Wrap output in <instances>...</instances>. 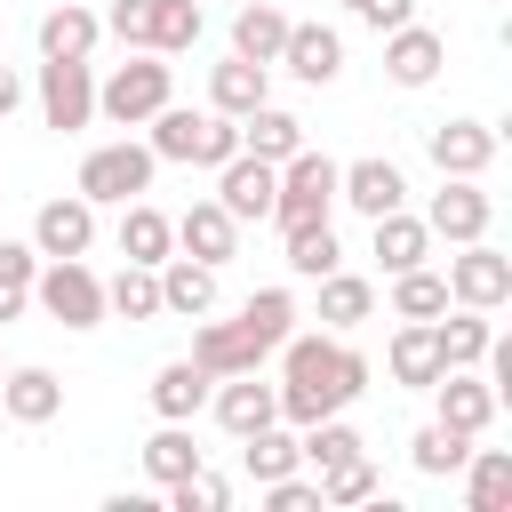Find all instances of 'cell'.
I'll return each instance as SVG.
<instances>
[{"instance_id": "obj_1", "label": "cell", "mask_w": 512, "mask_h": 512, "mask_svg": "<svg viewBox=\"0 0 512 512\" xmlns=\"http://www.w3.org/2000/svg\"><path fill=\"white\" fill-rule=\"evenodd\" d=\"M368 352H352V344H336L328 328H288L280 336V424H320V416H336V408H352L360 392H368Z\"/></svg>"}, {"instance_id": "obj_2", "label": "cell", "mask_w": 512, "mask_h": 512, "mask_svg": "<svg viewBox=\"0 0 512 512\" xmlns=\"http://www.w3.org/2000/svg\"><path fill=\"white\" fill-rule=\"evenodd\" d=\"M152 136V160H176V168H224L232 152H240V120H224V112H192V104H160L152 120H144Z\"/></svg>"}, {"instance_id": "obj_3", "label": "cell", "mask_w": 512, "mask_h": 512, "mask_svg": "<svg viewBox=\"0 0 512 512\" xmlns=\"http://www.w3.org/2000/svg\"><path fill=\"white\" fill-rule=\"evenodd\" d=\"M168 96H176V72H168V56H152V48H128V64H112V72L96 80V112H104L112 128H144Z\"/></svg>"}, {"instance_id": "obj_4", "label": "cell", "mask_w": 512, "mask_h": 512, "mask_svg": "<svg viewBox=\"0 0 512 512\" xmlns=\"http://www.w3.org/2000/svg\"><path fill=\"white\" fill-rule=\"evenodd\" d=\"M152 176H160V160H152V144H136V136H120V144H96V152L80 160V176H72V192H80L88 208H120V200H136V192H152Z\"/></svg>"}, {"instance_id": "obj_5", "label": "cell", "mask_w": 512, "mask_h": 512, "mask_svg": "<svg viewBox=\"0 0 512 512\" xmlns=\"http://www.w3.org/2000/svg\"><path fill=\"white\" fill-rule=\"evenodd\" d=\"M32 304H40L56 328H96V320H104V280L88 272V256H40Z\"/></svg>"}, {"instance_id": "obj_6", "label": "cell", "mask_w": 512, "mask_h": 512, "mask_svg": "<svg viewBox=\"0 0 512 512\" xmlns=\"http://www.w3.org/2000/svg\"><path fill=\"white\" fill-rule=\"evenodd\" d=\"M328 208H336V160L312 152V144H296V152L280 160V184H272V224L288 232V224H312V216H328Z\"/></svg>"}, {"instance_id": "obj_7", "label": "cell", "mask_w": 512, "mask_h": 512, "mask_svg": "<svg viewBox=\"0 0 512 512\" xmlns=\"http://www.w3.org/2000/svg\"><path fill=\"white\" fill-rule=\"evenodd\" d=\"M40 120L56 136H80L96 120V72H88V56H40Z\"/></svg>"}, {"instance_id": "obj_8", "label": "cell", "mask_w": 512, "mask_h": 512, "mask_svg": "<svg viewBox=\"0 0 512 512\" xmlns=\"http://www.w3.org/2000/svg\"><path fill=\"white\" fill-rule=\"evenodd\" d=\"M440 280H448V304H472V312H504L512 304V256L488 248V240H464Z\"/></svg>"}, {"instance_id": "obj_9", "label": "cell", "mask_w": 512, "mask_h": 512, "mask_svg": "<svg viewBox=\"0 0 512 512\" xmlns=\"http://www.w3.org/2000/svg\"><path fill=\"white\" fill-rule=\"evenodd\" d=\"M488 224H496V200L480 192V176H440V192L424 200V232L448 240V248L488 240Z\"/></svg>"}, {"instance_id": "obj_10", "label": "cell", "mask_w": 512, "mask_h": 512, "mask_svg": "<svg viewBox=\"0 0 512 512\" xmlns=\"http://www.w3.org/2000/svg\"><path fill=\"white\" fill-rule=\"evenodd\" d=\"M424 152H432L440 176H488L496 152H504V136H496L488 120H432V128H424Z\"/></svg>"}, {"instance_id": "obj_11", "label": "cell", "mask_w": 512, "mask_h": 512, "mask_svg": "<svg viewBox=\"0 0 512 512\" xmlns=\"http://www.w3.org/2000/svg\"><path fill=\"white\" fill-rule=\"evenodd\" d=\"M496 408H504V400L488 392V376H480V368H440V376H432V424H448V432H472V440H480V432L496 424Z\"/></svg>"}, {"instance_id": "obj_12", "label": "cell", "mask_w": 512, "mask_h": 512, "mask_svg": "<svg viewBox=\"0 0 512 512\" xmlns=\"http://www.w3.org/2000/svg\"><path fill=\"white\" fill-rule=\"evenodd\" d=\"M208 408H216V424L240 440V432H256V424L280 416V384H264V368H240V376H216V384H208Z\"/></svg>"}, {"instance_id": "obj_13", "label": "cell", "mask_w": 512, "mask_h": 512, "mask_svg": "<svg viewBox=\"0 0 512 512\" xmlns=\"http://www.w3.org/2000/svg\"><path fill=\"white\" fill-rule=\"evenodd\" d=\"M440 64H448V40L432 32V24H392L384 32V72H392V88H432L440 80Z\"/></svg>"}, {"instance_id": "obj_14", "label": "cell", "mask_w": 512, "mask_h": 512, "mask_svg": "<svg viewBox=\"0 0 512 512\" xmlns=\"http://www.w3.org/2000/svg\"><path fill=\"white\" fill-rule=\"evenodd\" d=\"M272 184H280V168L256 160V152H232V160L216 168V200H224L232 224H264V216H272Z\"/></svg>"}, {"instance_id": "obj_15", "label": "cell", "mask_w": 512, "mask_h": 512, "mask_svg": "<svg viewBox=\"0 0 512 512\" xmlns=\"http://www.w3.org/2000/svg\"><path fill=\"white\" fill-rule=\"evenodd\" d=\"M336 200L360 208V216H384V208H408V176H400V160L368 152V160H344L336 168Z\"/></svg>"}, {"instance_id": "obj_16", "label": "cell", "mask_w": 512, "mask_h": 512, "mask_svg": "<svg viewBox=\"0 0 512 512\" xmlns=\"http://www.w3.org/2000/svg\"><path fill=\"white\" fill-rule=\"evenodd\" d=\"M280 72H296L304 88H328V80L344 72V32H336V24H296V16H288Z\"/></svg>"}, {"instance_id": "obj_17", "label": "cell", "mask_w": 512, "mask_h": 512, "mask_svg": "<svg viewBox=\"0 0 512 512\" xmlns=\"http://www.w3.org/2000/svg\"><path fill=\"white\" fill-rule=\"evenodd\" d=\"M32 248H40V256H88V248H96V208H88L80 192L40 200V216H32Z\"/></svg>"}, {"instance_id": "obj_18", "label": "cell", "mask_w": 512, "mask_h": 512, "mask_svg": "<svg viewBox=\"0 0 512 512\" xmlns=\"http://www.w3.org/2000/svg\"><path fill=\"white\" fill-rule=\"evenodd\" d=\"M192 360H200L208 376H240V368H264V360H272V344H264L248 320H200Z\"/></svg>"}, {"instance_id": "obj_19", "label": "cell", "mask_w": 512, "mask_h": 512, "mask_svg": "<svg viewBox=\"0 0 512 512\" xmlns=\"http://www.w3.org/2000/svg\"><path fill=\"white\" fill-rule=\"evenodd\" d=\"M176 256H192V264H232L240 256V224L224 216V200H192L176 216Z\"/></svg>"}, {"instance_id": "obj_20", "label": "cell", "mask_w": 512, "mask_h": 512, "mask_svg": "<svg viewBox=\"0 0 512 512\" xmlns=\"http://www.w3.org/2000/svg\"><path fill=\"white\" fill-rule=\"evenodd\" d=\"M112 240H120L128 264H152V272H160V264L176 256V216H160V208L136 192V200H120V232H112Z\"/></svg>"}, {"instance_id": "obj_21", "label": "cell", "mask_w": 512, "mask_h": 512, "mask_svg": "<svg viewBox=\"0 0 512 512\" xmlns=\"http://www.w3.org/2000/svg\"><path fill=\"white\" fill-rule=\"evenodd\" d=\"M0 408H8L16 424H56V416H64V376L40 368V360H24V368L0 376Z\"/></svg>"}, {"instance_id": "obj_22", "label": "cell", "mask_w": 512, "mask_h": 512, "mask_svg": "<svg viewBox=\"0 0 512 512\" xmlns=\"http://www.w3.org/2000/svg\"><path fill=\"white\" fill-rule=\"evenodd\" d=\"M368 248H376L384 272H416V264H432V232H424V216H408V208L368 216Z\"/></svg>"}, {"instance_id": "obj_23", "label": "cell", "mask_w": 512, "mask_h": 512, "mask_svg": "<svg viewBox=\"0 0 512 512\" xmlns=\"http://www.w3.org/2000/svg\"><path fill=\"white\" fill-rule=\"evenodd\" d=\"M216 312V264L168 256L160 264V320H208Z\"/></svg>"}, {"instance_id": "obj_24", "label": "cell", "mask_w": 512, "mask_h": 512, "mask_svg": "<svg viewBox=\"0 0 512 512\" xmlns=\"http://www.w3.org/2000/svg\"><path fill=\"white\" fill-rule=\"evenodd\" d=\"M280 40H288V8H280V0H240V8H232V56L280 64Z\"/></svg>"}, {"instance_id": "obj_25", "label": "cell", "mask_w": 512, "mask_h": 512, "mask_svg": "<svg viewBox=\"0 0 512 512\" xmlns=\"http://www.w3.org/2000/svg\"><path fill=\"white\" fill-rule=\"evenodd\" d=\"M272 96V64H248V56H224L216 72H208V112H224V120H240V112H256Z\"/></svg>"}, {"instance_id": "obj_26", "label": "cell", "mask_w": 512, "mask_h": 512, "mask_svg": "<svg viewBox=\"0 0 512 512\" xmlns=\"http://www.w3.org/2000/svg\"><path fill=\"white\" fill-rule=\"evenodd\" d=\"M384 368H392V384H408V392H432V376H440L432 320H400V328H392V344H384Z\"/></svg>"}, {"instance_id": "obj_27", "label": "cell", "mask_w": 512, "mask_h": 512, "mask_svg": "<svg viewBox=\"0 0 512 512\" xmlns=\"http://www.w3.org/2000/svg\"><path fill=\"white\" fill-rule=\"evenodd\" d=\"M208 368L200 360H168V368H152V416H168V424H192L200 408H208Z\"/></svg>"}, {"instance_id": "obj_28", "label": "cell", "mask_w": 512, "mask_h": 512, "mask_svg": "<svg viewBox=\"0 0 512 512\" xmlns=\"http://www.w3.org/2000/svg\"><path fill=\"white\" fill-rule=\"evenodd\" d=\"M40 56H96V40H104V16L96 8H80V0H56L48 16H40Z\"/></svg>"}, {"instance_id": "obj_29", "label": "cell", "mask_w": 512, "mask_h": 512, "mask_svg": "<svg viewBox=\"0 0 512 512\" xmlns=\"http://www.w3.org/2000/svg\"><path fill=\"white\" fill-rule=\"evenodd\" d=\"M488 336H496V320H488V312H472V304H448V312L432 320V344H440V368H480V352H488Z\"/></svg>"}, {"instance_id": "obj_30", "label": "cell", "mask_w": 512, "mask_h": 512, "mask_svg": "<svg viewBox=\"0 0 512 512\" xmlns=\"http://www.w3.org/2000/svg\"><path fill=\"white\" fill-rule=\"evenodd\" d=\"M296 144H304V120H296V112H280L272 96H264L256 112H240V152H256V160H272V168H280Z\"/></svg>"}, {"instance_id": "obj_31", "label": "cell", "mask_w": 512, "mask_h": 512, "mask_svg": "<svg viewBox=\"0 0 512 512\" xmlns=\"http://www.w3.org/2000/svg\"><path fill=\"white\" fill-rule=\"evenodd\" d=\"M368 312H376V288H368L360 272H344V264L320 272V328H328V336H352Z\"/></svg>"}, {"instance_id": "obj_32", "label": "cell", "mask_w": 512, "mask_h": 512, "mask_svg": "<svg viewBox=\"0 0 512 512\" xmlns=\"http://www.w3.org/2000/svg\"><path fill=\"white\" fill-rule=\"evenodd\" d=\"M304 456H296V424H256V432H240V472L264 488V480H280V472H296Z\"/></svg>"}, {"instance_id": "obj_33", "label": "cell", "mask_w": 512, "mask_h": 512, "mask_svg": "<svg viewBox=\"0 0 512 512\" xmlns=\"http://www.w3.org/2000/svg\"><path fill=\"white\" fill-rule=\"evenodd\" d=\"M312 480H320V512H352V504H376L384 496V472H376L368 448L344 456V464H328V472H312Z\"/></svg>"}, {"instance_id": "obj_34", "label": "cell", "mask_w": 512, "mask_h": 512, "mask_svg": "<svg viewBox=\"0 0 512 512\" xmlns=\"http://www.w3.org/2000/svg\"><path fill=\"white\" fill-rule=\"evenodd\" d=\"M192 464H208V456H200V440H192V424H168V416H160V432L144 440V480H152V488H168V480H184Z\"/></svg>"}, {"instance_id": "obj_35", "label": "cell", "mask_w": 512, "mask_h": 512, "mask_svg": "<svg viewBox=\"0 0 512 512\" xmlns=\"http://www.w3.org/2000/svg\"><path fill=\"white\" fill-rule=\"evenodd\" d=\"M504 504H512V456L472 448L464 456V512H504Z\"/></svg>"}, {"instance_id": "obj_36", "label": "cell", "mask_w": 512, "mask_h": 512, "mask_svg": "<svg viewBox=\"0 0 512 512\" xmlns=\"http://www.w3.org/2000/svg\"><path fill=\"white\" fill-rule=\"evenodd\" d=\"M336 264H344V248H336V224H328V216L288 224V272H296V280H320V272H336Z\"/></svg>"}, {"instance_id": "obj_37", "label": "cell", "mask_w": 512, "mask_h": 512, "mask_svg": "<svg viewBox=\"0 0 512 512\" xmlns=\"http://www.w3.org/2000/svg\"><path fill=\"white\" fill-rule=\"evenodd\" d=\"M104 312H120V320H160V272H152V264H120V272L104 280Z\"/></svg>"}, {"instance_id": "obj_38", "label": "cell", "mask_w": 512, "mask_h": 512, "mask_svg": "<svg viewBox=\"0 0 512 512\" xmlns=\"http://www.w3.org/2000/svg\"><path fill=\"white\" fill-rule=\"evenodd\" d=\"M464 456H472V432H448V424H424V432L408 440V464H416L424 480H456Z\"/></svg>"}, {"instance_id": "obj_39", "label": "cell", "mask_w": 512, "mask_h": 512, "mask_svg": "<svg viewBox=\"0 0 512 512\" xmlns=\"http://www.w3.org/2000/svg\"><path fill=\"white\" fill-rule=\"evenodd\" d=\"M440 312H448V280L432 264L392 272V320H440Z\"/></svg>"}, {"instance_id": "obj_40", "label": "cell", "mask_w": 512, "mask_h": 512, "mask_svg": "<svg viewBox=\"0 0 512 512\" xmlns=\"http://www.w3.org/2000/svg\"><path fill=\"white\" fill-rule=\"evenodd\" d=\"M360 448H368V440H360V432H352V424H344V408H336V416H320V424H304V432H296V456H304V464H312V472H328V464H344V456H360Z\"/></svg>"}, {"instance_id": "obj_41", "label": "cell", "mask_w": 512, "mask_h": 512, "mask_svg": "<svg viewBox=\"0 0 512 512\" xmlns=\"http://www.w3.org/2000/svg\"><path fill=\"white\" fill-rule=\"evenodd\" d=\"M200 32H208L200 0H152V56H184L200 48Z\"/></svg>"}, {"instance_id": "obj_42", "label": "cell", "mask_w": 512, "mask_h": 512, "mask_svg": "<svg viewBox=\"0 0 512 512\" xmlns=\"http://www.w3.org/2000/svg\"><path fill=\"white\" fill-rule=\"evenodd\" d=\"M240 320H248V328H256V336L280 352V336L296 328V296H288V288H256V296L240 304Z\"/></svg>"}, {"instance_id": "obj_43", "label": "cell", "mask_w": 512, "mask_h": 512, "mask_svg": "<svg viewBox=\"0 0 512 512\" xmlns=\"http://www.w3.org/2000/svg\"><path fill=\"white\" fill-rule=\"evenodd\" d=\"M160 496H168L176 512H224V504H232V480H216L208 464H192V472H184V480H168Z\"/></svg>"}, {"instance_id": "obj_44", "label": "cell", "mask_w": 512, "mask_h": 512, "mask_svg": "<svg viewBox=\"0 0 512 512\" xmlns=\"http://www.w3.org/2000/svg\"><path fill=\"white\" fill-rule=\"evenodd\" d=\"M104 32H112L120 48H152V0H112V8H104Z\"/></svg>"}, {"instance_id": "obj_45", "label": "cell", "mask_w": 512, "mask_h": 512, "mask_svg": "<svg viewBox=\"0 0 512 512\" xmlns=\"http://www.w3.org/2000/svg\"><path fill=\"white\" fill-rule=\"evenodd\" d=\"M264 504H272V512H320V480L280 472V480H264Z\"/></svg>"}, {"instance_id": "obj_46", "label": "cell", "mask_w": 512, "mask_h": 512, "mask_svg": "<svg viewBox=\"0 0 512 512\" xmlns=\"http://www.w3.org/2000/svg\"><path fill=\"white\" fill-rule=\"evenodd\" d=\"M32 272H40V248H32V240H8V232H0V280L32 296Z\"/></svg>"}, {"instance_id": "obj_47", "label": "cell", "mask_w": 512, "mask_h": 512, "mask_svg": "<svg viewBox=\"0 0 512 512\" xmlns=\"http://www.w3.org/2000/svg\"><path fill=\"white\" fill-rule=\"evenodd\" d=\"M352 16H360V24H368V32H376V40H384V32H392V24H408V16H416V0H360V8H352Z\"/></svg>"}, {"instance_id": "obj_48", "label": "cell", "mask_w": 512, "mask_h": 512, "mask_svg": "<svg viewBox=\"0 0 512 512\" xmlns=\"http://www.w3.org/2000/svg\"><path fill=\"white\" fill-rule=\"evenodd\" d=\"M16 104H24V80H16V72H8V64H0V120H8V112H16Z\"/></svg>"}, {"instance_id": "obj_49", "label": "cell", "mask_w": 512, "mask_h": 512, "mask_svg": "<svg viewBox=\"0 0 512 512\" xmlns=\"http://www.w3.org/2000/svg\"><path fill=\"white\" fill-rule=\"evenodd\" d=\"M24 304H32V296H24V288H8V280H0V328H8V320H16V312H24Z\"/></svg>"}, {"instance_id": "obj_50", "label": "cell", "mask_w": 512, "mask_h": 512, "mask_svg": "<svg viewBox=\"0 0 512 512\" xmlns=\"http://www.w3.org/2000/svg\"><path fill=\"white\" fill-rule=\"evenodd\" d=\"M336 8H360V0H336Z\"/></svg>"}, {"instance_id": "obj_51", "label": "cell", "mask_w": 512, "mask_h": 512, "mask_svg": "<svg viewBox=\"0 0 512 512\" xmlns=\"http://www.w3.org/2000/svg\"><path fill=\"white\" fill-rule=\"evenodd\" d=\"M0 376H8V360H0Z\"/></svg>"}, {"instance_id": "obj_52", "label": "cell", "mask_w": 512, "mask_h": 512, "mask_svg": "<svg viewBox=\"0 0 512 512\" xmlns=\"http://www.w3.org/2000/svg\"><path fill=\"white\" fill-rule=\"evenodd\" d=\"M232 8H240V0H232Z\"/></svg>"}]
</instances>
